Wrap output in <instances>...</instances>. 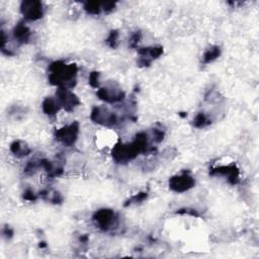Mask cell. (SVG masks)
<instances>
[{"label":"cell","instance_id":"6da1fadb","mask_svg":"<svg viewBox=\"0 0 259 259\" xmlns=\"http://www.w3.org/2000/svg\"><path fill=\"white\" fill-rule=\"evenodd\" d=\"M77 69L74 65H66L60 62H56L51 66V81L60 86V88L68 89L72 87L75 81Z\"/></svg>","mask_w":259,"mask_h":259},{"label":"cell","instance_id":"7a4b0ae2","mask_svg":"<svg viewBox=\"0 0 259 259\" xmlns=\"http://www.w3.org/2000/svg\"><path fill=\"white\" fill-rule=\"evenodd\" d=\"M93 220H94L96 226L98 228L104 230V231L113 229V228H115L113 226L117 225L115 213L112 210H110V209L98 210L95 213Z\"/></svg>","mask_w":259,"mask_h":259},{"label":"cell","instance_id":"3957f363","mask_svg":"<svg viewBox=\"0 0 259 259\" xmlns=\"http://www.w3.org/2000/svg\"><path fill=\"white\" fill-rule=\"evenodd\" d=\"M169 185L176 192H183L194 185V179L187 173L174 176L170 179Z\"/></svg>","mask_w":259,"mask_h":259},{"label":"cell","instance_id":"277c9868","mask_svg":"<svg viewBox=\"0 0 259 259\" xmlns=\"http://www.w3.org/2000/svg\"><path fill=\"white\" fill-rule=\"evenodd\" d=\"M21 11L24 17L29 20L38 19L42 15L41 3L36 1H25L22 3Z\"/></svg>","mask_w":259,"mask_h":259},{"label":"cell","instance_id":"5b68a950","mask_svg":"<svg viewBox=\"0 0 259 259\" xmlns=\"http://www.w3.org/2000/svg\"><path fill=\"white\" fill-rule=\"evenodd\" d=\"M57 96H58L57 101L59 105L63 106L67 110L73 109L74 106H76V104L78 103V99L72 92L69 91V89L59 88L57 92Z\"/></svg>","mask_w":259,"mask_h":259},{"label":"cell","instance_id":"8992f818","mask_svg":"<svg viewBox=\"0 0 259 259\" xmlns=\"http://www.w3.org/2000/svg\"><path fill=\"white\" fill-rule=\"evenodd\" d=\"M92 119L96 122L103 124H114L117 121V117L113 112H110L108 109L103 107H96L93 109L91 114Z\"/></svg>","mask_w":259,"mask_h":259},{"label":"cell","instance_id":"52a82bcc","mask_svg":"<svg viewBox=\"0 0 259 259\" xmlns=\"http://www.w3.org/2000/svg\"><path fill=\"white\" fill-rule=\"evenodd\" d=\"M78 124L72 123L57 132V139L66 145H72L77 139Z\"/></svg>","mask_w":259,"mask_h":259},{"label":"cell","instance_id":"ba28073f","mask_svg":"<svg viewBox=\"0 0 259 259\" xmlns=\"http://www.w3.org/2000/svg\"><path fill=\"white\" fill-rule=\"evenodd\" d=\"M13 34L14 38L17 39V41L24 42L29 37V29L24 24H18L17 26H15Z\"/></svg>","mask_w":259,"mask_h":259},{"label":"cell","instance_id":"9c48e42d","mask_svg":"<svg viewBox=\"0 0 259 259\" xmlns=\"http://www.w3.org/2000/svg\"><path fill=\"white\" fill-rule=\"evenodd\" d=\"M59 106H60V105H59L58 101H56V100H54V99H51V98L46 99V100L44 101V103H42L44 111H45L46 113H48V114H53V113H55V112L58 110Z\"/></svg>","mask_w":259,"mask_h":259},{"label":"cell","instance_id":"30bf717a","mask_svg":"<svg viewBox=\"0 0 259 259\" xmlns=\"http://www.w3.org/2000/svg\"><path fill=\"white\" fill-rule=\"evenodd\" d=\"M11 151L17 156H25L29 153V149L27 148V146H25L24 144H22L19 141L14 142L11 145Z\"/></svg>","mask_w":259,"mask_h":259},{"label":"cell","instance_id":"8fae6325","mask_svg":"<svg viewBox=\"0 0 259 259\" xmlns=\"http://www.w3.org/2000/svg\"><path fill=\"white\" fill-rule=\"evenodd\" d=\"M219 56H220V48L212 47L204 53L203 61H204V63H209V62H212L214 59H217Z\"/></svg>","mask_w":259,"mask_h":259},{"label":"cell","instance_id":"7c38bea8","mask_svg":"<svg viewBox=\"0 0 259 259\" xmlns=\"http://www.w3.org/2000/svg\"><path fill=\"white\" fill-rule=\"evenodd\" d=\"M208 123L207 117L203 113H198L194 118V125L197 127H203Z\"/></svg>","mask_w":259,"mask_h":259}]
</instances>
